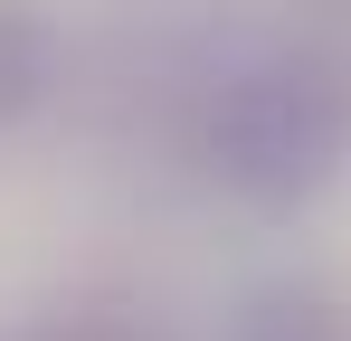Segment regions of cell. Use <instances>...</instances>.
<instances>
[{
	"instance_id": "6da1fadb",
	"label": "cell",
	"mask_w": 351,
	"mask_h": 341,
	"mask_svg": "<svg viewBox=\"0 0 351 341\" xmlns=\"http://www.w3.org/2000/svg\"><path fill=\"white\" fill-rule=\"evenodd\" d=\"M199 162L247 209H304L351 170V57L332 48H276L237 66L209 95Z\"/></svg>"
},
{
	"instance_id": "7a4b0ae2",
	"label": "cell",
	"mask_w": 351,
	"mask_h": 341,
	"mask_svg": "<svg viewBox=\"0 0 351 341\" xmlns=\"http://www.w3.org/2000/svg\"><path fill=\"white\" fill-rule=\"evenodd\" d=\"M228 341H351V294L323 284V275H285V284L237 303Z\"/></svg>"
},
{
	"instance_id": "3957f363",
	"label": "cell",
	"mask_w": 351,
	"mask_h": 341,
	"mask_svg": "<svg viewBox=\"0 0 351 341\" xmlns=\"http://www.w3.org/2000/svg\"><path fill=\"white\" fill-rule=\"evenodd\" d=\"M48 76H58V29H48V10H38V0H0V133H10L19 114H38Z\"/></svg>"
},
{
	"instance_id": "277c9868",
	"label": "cell",
	"mask_w": 351,
	"mask_h": 341,
	"mask_svg": "<svg viewBox=\"0 0 351 341\" xmlns=\"http://www.w3.org/2000/svg\"><path fill=\"white\" fill-rule=\"evenodd\" d=\"M19 341H162L143 313H48L38 332H19Z\"/></svg>"
}]
</instances>
